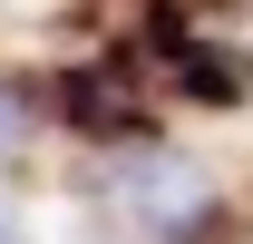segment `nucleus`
<instances>
[{
  "label": "nucleus",
  "mask_w": 253,
  "mask_h": 244,
  "mask_svg": "<svg viewBox=\"0 0 253 244\" xmlns=\"http://www.w3.org/2000/svg\"><path fill=\"white\" fill-rule=\"evenodd\" d=\"M68 118H78V127H117V137H136V98H126V78H107V68H78V78H68Z\"/></svg>",
  "instance_id": "f03ea898"
},
{
  "label": "nucleus",
  "mask_w": 253,
  "mask_h": 244,
  "mask_svg": "<svg viewBox=\"0 0 253 244\" xmlns=\"http://www.w3.org/2000/svg\"><path fill=\"white\" fill-rule=\"evenodd\" d=\"M97 215L117 235H205L214 225V176L195 166L185 147H156V137H126L107 166H97Z\"/></svg>",
  "instance_id": "f257e3e1"
},
{
  "label": "nucleus",
  "mask_w": 253,
  "mask_h": 244,
  "mask_svg": "<svg viewBox=\"0 0 253 244\" xmlns=\"http://www.w3.org/2000/svg\"><path fill=\"white\" fill-rule=\"evenodd\" d=\"M20 147H30V88L0 78V156H20Z\"/></svg>",
  "instance_id": "7ed1b4c3"
}]
</instances>
